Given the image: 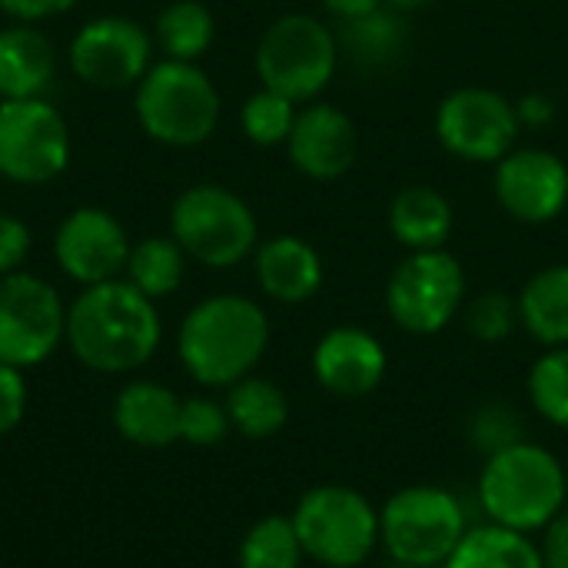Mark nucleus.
<instances>
[{
    "label": "nucleus",
    "instance_id": "obj_1",
    "mask_svg": "<svg viewBox=\"0 0 568 568\" xmlns=\"http://www.w3.org/2000/svg\"><path fill=\"white\" fill-rule=\"evenodd\" d=\"M163 323L150 296L126 280L83 286L67 306V346L93 373L120 376L146 366L160 349Z\"/></svg>",
    "mask_w": 568,
    "mask_h": 568
},
{
    "label": "nucleus",
    "instance_id": "obj_2",
    "mask_svg": "<svg viewBox=\"0 0 568 568\" xmlns=\"http://www.w3.org/2000/svg\"><path fill=\"white\" fill-rule=\"evenodd\" d=\"M270 346V316L240 293H216L200 300L176 336L183 369L200 386L230 389L246 379Z\"/></svg>",
    "mask_w": 568,
    "mask_h": 568
},
{
    "label": "nucleus",
    "instance_id": "obj_3",
    "mask_svg": "<svg viewBox=\"0 0 568 568\" xmlns=\"http://www.w3.org/2000/svg\"><path fill=\"white\" fill-rule=\"evenodd\" d=\"M479 503L489 523L532 536L566 509V466L529 439L513 443L486 456L479 476Z\"/></svg>",
    "mask_w": 568,
    "mask_h": 568
},
{
    "label": "nucleus",
    "instance_id": "obj_4",
    "mask_svg": "<svg viewBox=\"0 0 568 568\" xmlns=\"http://www.w3.org/2000/svg\"><path fill=\"white\" fill-rule=\"evenodd\" d=\"M136 120L143 133L163 146H200L216 133L220 90L190 60H160L136 83Z\"/></svg>",
    "mask_w": 568,
    "mask_h": 568
},
{
    "label": "nucleus",
    "instance_id": "obj_5",
    "mask_svg": "<svg viewBox=\"0 0 568 568\" xmlns=\"http://www.w3.org/2000/svg\"><path fill=\"white\" fill-rule=\"evenodd\" d=\"M170 236L210 270H230L256 253L260 226L243 196L220 183H196L173 200Z\"/></svg>",
    "mask_w": 568,
    "mask_h": 568
},
{
    "label": "nucleus",
    "instance_id": "obj_6",
    "mask_svg": "<svg viewBox=\"0 0 568 568\" xmlns=\"http://www.w3.org/2000/svg\"><path fill=\"white\" fill-rule=\"evenodd\" d=\"M466 532L463 503L439 486H406L379 513V542L403 568L446 566Z\"/></svg>",
    "mask_w": 568,
    "mask_h": 568
},
{
    "label": "nucleus",
    "instance_id": "obj_7",
    "mask_svg": "<svg viewBox=\"0 0 568 568\" xmlns=\"http://www.w3.org/2000/svg\"><path fill=\"white\" fill-rule=\"evenodd\" d=\"M290 519L306 559L326 568L363 566L379 546V513L353 486H313Z\"/></svg>",
    "mask_w": 568,
    "mask_h": 568
},
{
    "label": "nucleus",
    "instance_id": "obj_8",
    "mask_svg": "<svg viewBox=\"0 0 568 568\" xmlns=\"http://www.w3.org/2000/svg\"><path fill=\"white\" fill-rule=\"evenodd\" d=\"M336 60V33L310 13H286L273 20L256 43V73L263 87L290 97L293 103L313 100L329 83Z\"/></svg>",
    "mask_w": 568,
    "mask_h": 568
},
{
    "label": "nucleus",
    "instance_id": "obj_9",
    "mask_svg": "<svg viewBox=\"0 0 568 568\" xmlns=\"http://www.w3.org/2000/svg\"><path fill=\"white\" fill-rule=\"evenodd\" d=\"M466 300V273L446 250H419L406 256L386 283V310L393 323L416 336L446 329Z\"/></svg>",
    "mask_w": 568,
    "mask_h": 568
},
{
    "label": "nucleus",
    "instance_id": "obj_10",
    "mask_svg": "<svg viewBox=\"0 0 568 568\" xmlns=\"http://www.w3.org/2000/svg\"><path fill=\"white\" fill-rule=\"evenodd\" d=\"M70 126L43 97L0 100V176L20 186H43L70 163Z\"/></svg>",
    "mask_w": 568,
    "mask_h": 568
},
{
    "label": "nucleus",
    "instance_id": "obj_11",
    "mask_svg": "<svg viewBox=\"0 0 568 568\" xmlns=\"http://www.w3.org/2000/svg\"><path fill=\"white\" fill-rule=\"evenodd\" d=\"M67 339V306L60 293L33 273L0 276V363L33 369Z\"/></svg>",
    "mask_w": 568,
    "mask_h": 568
},
{
    "label": "nucleus",
    "instance_id": "obj_12",
    "mask_svg": "<svg viewBox=\"0 0 568 568\" xmlns=\"http://www.w3.org/2000/svg\"><path fill=\"white\" fill-rule=\"evenodd\" d=\"M516 103L486 87H463L436 110L439 143L469 163H499L509 150H516Z\"/></svg>",
    "mask_w": 568,
    "mask_h": 568
},
{
    "label": "nucleus",
    "instance_id": "obj_13",
    "mask_svg": "<svg viewBox=\"0 0 568 568\" xmlns=\"http://www.w3.org/2000/svg\"><path fill=\"white\" fill-rule=\"evenodd\" d=\"M73 73L97 90H126L153 67V37L130 17H93L70 40Z\"/></svg>",
    "mask_w": 568,
    "mask_h": 568
},
{
    "label": "nucleus",
    "instance_id": "obj_14",
    "mask_svg": "<svg viewBox=\"0 0 568 568\" xmlns=\"http://www.w3.org/2000/svg\"><path fill=\"white\" fill-rule=\"evenodd\" d=\"M53 256L63 276H70L80 286H97L106 280H120V273H126L130 236L110 210L77 206L57 226Z\"/></svg>",
    "mask_w": 568,
    "mask_h": 568
},
{
    "label": "nucleus",
    "instance_id": "obj_15",
    "mask_svg": "<svg viewBox=\"0 0 568 568\" xmlns=\"http://www.w3.org/2000/svg\"><path fill=\"white\" fill-rule=\"evenodd\" d=\"M496 196L523 223H549L568 203V166L539 146L509 150L496 163Z\"/></svg>",
    "mask_w": 568,
    "mask_h": 568
},
{
    "label": "nucleus",
    "instance_id": "obj_16",
    "mask_svg": "<svg viewBox=\"0 0 568 568\" xmlns=\"http://www.w3.org/2000/svg\"><path fill=\"white\" fill-rule=\"evenodd\" d=\"M286 146L300 173L313 180H336L356 163L359 133H356V123L339 106L313 103L296 113Z\"/></svg>",
    "mask_w": 568,
    "mask_h": 568
},
{
    "label": "nucleus",
    "instance_id": "obj_17",
    "mask_svg": "<svg viewBox=\"0 0 568 568\" xmlns=\"http://www.w3.org/2000/svg\"><path fill=\"white\" fill-rule=\"evenodd\" d=\"M386 363L383 343L359 326H336L313 349V373L320 386L346 399L369 396L386 379Z\"/></svg>",
    "mask_w": 568,
    "mask_h": 568
},
{
    "label": "nucleus",
    "instance_id": "obj_18",
    "mask_svg": "<svg viewBox=\"0 0 568 568\" xmlns=\"http://www.w3.org/2000/svg\"><path fill=\"white\" fill-rule=\"evenodd\" d=\"M180 409L183 399L153 379H136L123 386L113 399L116 433L140 449H166L180 443Z\"/></svg>",
    "mask_w": 568,
    "mask_h": 568
},
{
    "label": "nucleus",
    "instance_id": "obj_19",
    "mask_svg": "<svg viewBox=\"0 0 568 568\" xmlns=\"http://www.w3.org/2000/svg\"><path fill=\"white\" fill-rule=\"evenodd\" d=\"M260 290L286 306L306 303L323 286V260L300 236H273L253 253Z\"/></svg>",
    "mask_w": 568,
    "mask_h": 568
},
{
    "label": "nucleus",
    "instance_id": "obj_20",
    "mask_svg": "<svg viewBox=\"0 0 568 568\" xmlns=\"http://www.w3.org/2000/svg\"><path fill=\"white\" fill-rule=\"evenodd\" d=\"M57 53L50 37L30 23L0 30V100H30L53 80Z\"/></svg>",
    "mask_w": 568,
    "mask_h": 568
},
{
    "label": "nucleus",
    "instance_id": "obj_21",
    "mask_svg": "<svg viewBox=\"0 0 568 568\" xmlns=\"http://www.w3.org/2000/svg\"><path fill=\"white\" fill-rule=\"evenodd\" d=\"M336 43H339V53L359 70H389L393 63L403 60L409 47V30L396 10L379 7L366 17L339 20Z\"/></svg>",
    "mask_w": 568,
    "mask_h": 568
},
{
    "label": "nucleus",
    "instance_id": "obj_22",
    "mask_svg": "<svg viewBox=\"0 0 568 568\" xmlns=\"http://www.w3.org/2000/svg\"><path fill=\"white\" fill-rule=\"evenodd\" d=\"M389 230L413 253L443 250L453 233V206L433 186H406L389 206Z\"/></svg>",
    "mask_w": 568,
    "mask_h": 568
},
{
    "label": "nucleus",
    "instance_id": "obj_23",
    "mask_svg": "<svg viewBox=\"0 0 568 568\" xmlns=\"http://www.w3.org/2000/svg\"><path fill=\"white\" fill-rule=\"evenodd\" d=\"M519 323L549 349L568 346V263L539 270L519 293Z\"/></svg>",
    "mask_w": 568,
    "mask_h": 568
},
{
    "label": "nucleus",
    "instance_id": "obj_24",
    "mask_svg": "<svg viewBox=\"0 0 568 568\" xmlns=\"http://www.w3.org/2000/svg\"><path fill=\"white\" fill-rule=\"evenodd\" d=\"M443 568H546V562L526 532L489 523L469 529Z\"/></svg>",
    "mask_w": 568,
    "mask_h": 568
},
{
    "label": "nucleus",
    "instance_id": "obj_25",
    "mask_svg": "<svg viewBox=\"0 0 568 568\" xmlns=\"http://www.w3.org/2000/svg\"><path fill=\"white\" fill-rule=\"evenodd\" d=\"M223 406H226L230 426L246 439H270L290 419L286 393L276 383H270L263 376H253V373L226 389Z\"/></svg>",
    "mask_w": 568,
    "mask_h": 568
},
{
    "label": "nucleus",
    "instance_id": "obj_26",
    "mask_svg": "<svg viewBox=\"0 0 568 568\" xmlns=\"http://www.w3.org/2000/svg\"><path fill=\"white\" fill-rule=\"evenodd\" d=\"M186 253L173 236H143L130 246L126 283H133L153 303L173 296L186 276Z\"/></svg>",
    "mask_w": 568,
    "mask_h": 568
},
{
    "label": "nucleus",
    "instance_id": "obj_27",
    "mask_svg": "<svg viewBox=\"0 0 568 568\" xmlns=\"http://www.w3.org/2000/svg\"><path fill=\"white\" fill-rule=\"evenodd\" d=\"M153 37L170 60L196 63L216 37V20H213L210 7L200 0H170L156 13Z\"/></svg>",
    "mask_w": 568,
    "mask_h": 568
},
{
    "label": "nucleus",
    "instance_id": "obj_28",
    "mask_svg": "<svg viewBox=\"0 0 568 568\" xmlns=\"http://www.w3.org/2000/svg\"><path fill=\"white\" fill-rule=\"evenodd\" d=\"M240 568H300L306 552L290 516H263L240 542Z\"/></svg>",
    "mask_w": 568,
    "mask_h": 568
},
{
    "label": "nucleus",
    "instance_id": "obj_29",
    "mask_svg": "<svg viewBox=\"0 0 568 568\" xmlns=\"http://www.w3.org/2000/svg\"><path fill=\"white\" fill-rule=\"evenodd\" d=\"M529 399L542 419L568 429V346H552L529 373Z\"/></svg>",
    "mask_w": 568,
    "mask_h": 568
},
{
    "label": "nucleus",
    "instance_id": "obj_30",
    "mask_svg": "<svg viewBox=\"0 0 568 568\" xmlns=\"http://www.w3.org/2000/svg\"><path fill=\"white\" fill-rule=\"evenodd\" d=\"M296 103L276 90H256L243 110H240V123H243V133L256 143V146H276V143H286L290 133H293V123H296Z\"/></svg>",
    "mask_w": 568,
    "mask_h": 568
},
{
    "label": "nucleus",
    "instance_id": "obj_31",
    "mask_svg": "<svg viewBox=\"0 0 568 568\" xmlns=\"http://www.w3.org/2000/svg\"><path fill=\"white\" fill-rule=\"evenodd\" d=\"M463 320H466V329H469L473 339H479V343H503V339H509V333L519 323V303L509 293L493 290V293L476 296L466 306Z\"/></svg>",
    "mask_w": 568,
    "mask_h": 568
},
{
    "label": "nucleus",
    "instance_id": "obj_32",
    "mask_svg": "<svg viewBox=\"0 0 568 568\" xmlns=\"http://www.w3.org/2000/svg\"><path fill=\"white\" fill-rule=\"evenodd\" d=\"M230 416H226V406L216 403V399H206V396H193V399H183V409H180V439L190 443V446H220L230 433Z\"/></svg>",
    "mask_w": 568,
    "mask_h": 568
},
{
    "label": "nucleus",
    "instance_id": "obj_33",
    "mask_svg": "<svg viewBox=\"0 0 568 568\" xmlns=\"http://www.w3.org/2000/svg\"><path fill=\"white\" fill-rule=\"evenodd\" d=\"M473 439L486 456H493L513 443H523V419L506 406H486L473 419Z\"/></svg>",
    "mask_w": 568,
    "mask_h": 568
},
{
    "label": "nucleus",
    "instance_id": "obj_34",
    "mask_svg": "<svg viewBox=\"0 0 568 568\" xmlns=\"http://www.w3.org/2000/svg\"><path fill=\"white\" fill-rule=\"evenodd\" d=\"M30 246H33L30 226L20 216L0 210V276L17 273L30 256Z\"/></svg>",
    "mask_w": 568,
    "mask_h": 568
},
{
    "label": "nucleus",
    "instance_id": "obj_35",
    "mask_svg": "<svg viewBox=\"0 0 568 568\" xmlns=\"http://www.w3.org/2000/svg\"><path fill=\"white\" fill-rule=\"evenodd\" d=\"M27 413V379L23 369L0 363V436L13 433Z\"/></svg>",
    "mask_w": 568,
    "mask_h": 568
},
{
    "label": "nucleus",
    "instance_id": "obj_36",
    "mask_svg": "<svg viewBox=\"0 0 568 568\" xmlns=\"http://www.w3.org/2000/svg\"><path fill=\"white\" fill-rule=\"evenodd\" d=\"M80 0H0V10L20 23H40L50 17H60L67 10H73Z\"/></svg>",
    "mask_w": 568,
    "mask_h": 568
},
{
    "label": "nucleus",
    "instance_id": "obj_37",
    "mask_svg": "<svg viewBox=\"0 0 568 568\" xmlns=\"http://www.w3.org/2000/svg\"><path fill=\"white\" fill-rule=\"evenodd\" d=\"M546 539H542V562L546 568H568V506L542 529Z\"/></svg>",
    "mask_w": 568,
    "mask_h": 568
},
{
    "label": "nucleus",
    "instance_id": "obj_38",
    "mask_svg": "<svg viewBox=\"0 0 568 568\" xmlns=\"http://www.w3.org/2000/svg\"><path fill=\"white\" fill-rule=\"evenodd\" d=\"M516 116H519V126H523V123H529V126H542V123H549V120L556 116V106H552V100H549V97H542V93H529V97H523V100L516 103Z\"/></svg>",
    "mask_w": 568,
    "mask_h": 568
},
{
    "label": "nucleus",
    "instance_id": "obj_39",
    "mask_svg": "<svg viewBox=\"0 0 568 568\" xmlns=\"http://www.w3.org/2000/svg\"><path fill=\"white\" fill-rule=\"evenodd\" d=\"M323 7H326L336 20H356V17H366V13L379 10L383 0H323Z\"/></svg>",
    "mask_w": 568,
    "mask_h": 568
},
{
    "label": "nucleus",
    "instance_id": "obj_40",
    "mask_svg": "<svg viewBox=\"0 0 568 568\" xmlns=\"http://www.w3.org/2000/svg\"><path fill=\"white\" fill-rule=\"evenodd\" d=\"M396 10H416V7H423V3H429V0H389Z\"/></svg>",
    "mask_w": 568,
    "mask_h": 568
},
{
    "label": "nucleus",
    "instance_id": "obj_41",
    "mask_svg": "<svg viewBox=\"0 0 568 568\" xmlns=\"http://www.w3.org/2000/svg\"><path fill=\"white\" fill-rule=\"evenodd\" d=\"M566 479H568V469H566Z\"/></svg>",
    "mask_w": 568,
    "mask_h": 568
}]
</instances>
